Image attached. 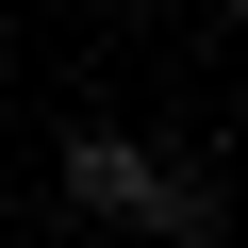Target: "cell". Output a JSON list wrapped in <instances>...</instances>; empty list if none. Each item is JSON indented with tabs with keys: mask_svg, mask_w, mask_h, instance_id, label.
Segmentation results:
<instances>
[{
	"mask_svg": "<svg viewBox=\"0 0 248 248\" xmlns=\"http://www.w3.org/2000/svg\"><path fill=\"white\" fill-rule=\"evenodd\" d=\"M66 199H83V215H149V232H215V199H199L182 166H149L133 133H66Z\"/></svg>",
	"mask_w": 248,
	"mask_h": 248,
	"instance_id": "1",
	"label": "cell"
}]
</instances>
